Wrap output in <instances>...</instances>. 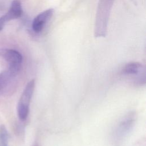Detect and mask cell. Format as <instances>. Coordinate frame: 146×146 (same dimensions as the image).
<instances>
[{
    "mask_svg": "<svg viewBox=\"0 0 146 146\" xmlns=\"http://www.w3.org/2000/svg\"><path fill=\"white\" fill-rule=\"evenodd\" d=\"M115 0H99L95 17V37H104L107 33L110 15Z\"/></svg>",
    "mask_w": 146,
    "mask_h": 146,
    "instance_id": "cell-1",
    "label": "cell"
},
{
    "mask_svg": "<svg viewBox=\"0 0 146 146\" xmlns=\"http://www.w3.org/2000/svg\"><path fill=\"white\" fill-rule=\"evenodd\" d=\"M35 80H30L26 86L17 105V113L20 120H25L29 112V106L34 91Z\"/></svg>",
    "mask_w": 146,
    "mask_h": 146,
    "instance_id": "cell-2",
    "label": "cell"
},
{
    "mask_svg": "<svg viewBox=\"0 0 146 146\" xmlns=\"http://www.w3.org/2000/svg\"><path fill=\"white\" fill-rule=\"evenodd\" d=\"M0 55L9 64L8 71L15 76L20 71L22 56L19 52L13 49H5L0 51Z\"/></svg>",
    "mask_w": 146,
    "mask_h": 146,
    "instance_id": "cell-3",
    "label": "cell"
},
{
    "mask_svg": "<svg viewBox=\"0 0 146 146\" xmlns=\"http://www.w3.org/2000/svg\"><path fill=\"white\" fill-rule=\"evenodd\" d=\"M124 74L134 76V82L136 84L142 85L145 83V69L139 62H130L125 65L123 69Z\"/></svg>",
    "mask_w": 146,
    "mask_h": 146,
    "instance_id": "cell-4",
    "label": "cell"
},
{
    "mask_svg": "<svg viewBox=\"0 0 146 146\" xmlns=\"http://www.w3.org/2000/svg\"><path fill=\"white\" fill-rule=\"evenodd\" d=\"M135 116L133 114L128 115L117 125L114 133L116 141L124 139L131 131L135 123Z\"/></svg>",
    "mask_w": 146,
    "mask_h": 146,
    "instance_id": "cell-5",
    "label": "cell"
},
{
    "mask_svg": "<svg viewBox=\"0 0 146 146\" xmlns=\"http://www.w3.org/2000/svg\"><path fill=\"white\" fill-rule=\"evenodd\" d=\"M54 13L53 9H48L39 13L33 20L32 27L35 33L42 31L46 23L50 19Z\"/></svg>",
    "mask_w": 146,
    "mask_h": 146,
    "instance_id": "cell-6",
    "label": "cell"
},
{
    "mask_svg": "<svg viewBox=\"0 0 146 146\" xmlns=\"http://www.w3.org/2000/svg\"><path fill=\"white\" fill-rule=\"evenodd\" d=\"M22 14V8L19 0H14L9 11L6 14L9 21L20 17Z\"/></svg>",
    "mask_w": 146,
    "mask_h": 146,
    "instance_id": "cell-7",
    "label": "cell"
},
{
    "mask_svg": "<svg viewBox=\"0 0 146 146\" xmlns=\"http://www.w3.org/2000/svg\"><path fill=\"white\" fill-rule=\"evenodd\" d=\"M0 146H9V133L3 124L0 126Z\"/></svg>",
    "mask_w": 146,
    "mask_h": 146,
    "instance_id": "cell-8",
    "label": "cell"
},
{
    "mask_svg": "<svg viewBox=\"0 0 146 146\" xmlns=\"http://www.w3.org/2000/svg\"><path fill=\"white\" fill-rule=\"evenodd\" d=\"M13 77L14 76L8 70L5 71L0 74V90L7 86L10 79Z\"/></svg>",
    "mask_w": 146,
    "mask_h": 146,
    "instance_id": "cell-9",
    "label": "cell"
},
{
    "mask_svg": "<svg viewBox=\"0 0 146 146\" xmlns=\"http://www.w3.org/2000/svg\"><path fill=\"white\" fill-rule=\"evenodd\" d=\"M7 21H9V20L5 14L0 18V31L3 29L5 24Z\"/></svg>",
    "mask_w": 146,
    "mask_h": 146,
    "instance_id": "cell-10",
    "label": "cell"
}]
</instances>
